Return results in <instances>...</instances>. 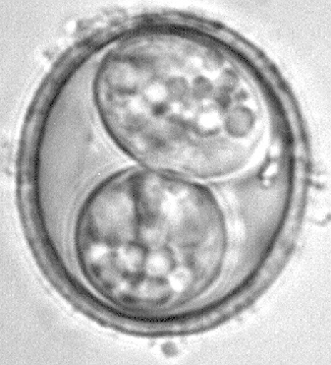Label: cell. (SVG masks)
Instances as JSON below:
<instances>
[{"instance_id":"1","label":"cell","mask_w":331,"mask_h":365,"mask_svg":"<svg viewBox=\"0 0 331 365\" xmlns=\"http://www.w3.org/2000/svg\"><path fill=\"white\" fill-rule=\"evenodd\" d=\"M93 107L137 165L206 182L249 163L262 135L253 87L232 57L178 31L128 36L101 57Z\"/></svg>"},{"instance_id":"2","label":"cell","mask_w":331,"mask_h":365,"mask_svg":"<svg viewBox=\"0 0 331 365\" xmlns=\"http://www.w3.org/2000/svg\"><path fill=\"white\" fill-rule=\"evenodd\" d=\"M66 250L77 279L126 314H178L218 289L232 255L223 202L203 181L140 165L80 200Z\"/></svg>"}]
</instances>
